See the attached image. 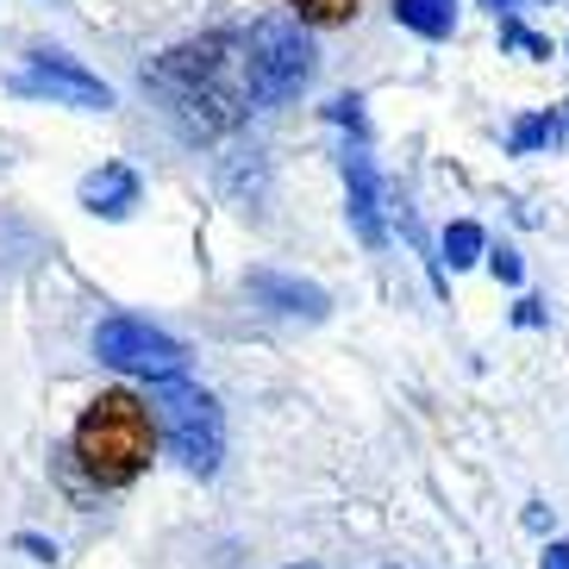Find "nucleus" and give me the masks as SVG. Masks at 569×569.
I'll return each mask as SVG.
<instances>
[{
	"mask_svg": "<svg viewBox=\"0 0 569 569\" xmlns=\"http://www.w3.org/2000/svg\"><path fill=\"white\" fill-rule=\"evenodd\" d=\"M157 451V413L126 388H107L101 401H88V413L76 419V463L88 469V482L126 488L151 469Z\"/></svg>",
	"mask_w": 569,
	"mask_h": 569,
	"instance_id": "f257e3e1",
	"label": "nucleus"
},
{
	"mask_svg": "<svg viewBox=\"0 0 569 569\" xmlns=\"http://www.w3.org/2000/svg\"><path fill=\"white\" fill-rule=\"evenodd\" d=\"M226 51H238V38H207V44H182V51L157 57L144 69V82L163 88V101L194 126V132H219V126H232L244 107L238 94L226 88Z\"/></svg>",
	"mask_w": 569,
	"mask_h": 569,
	"instance_id": "f03ea898",
	"label": "nucleus"
},
{
	"mask_svg": "<svg viewBox=\"0 0 569 569\" xmlns=\"http://www.w3.org/2000/svg\"><path fill=\"white\" fill-rule=\"evenodd\" d=\"M319 69L313 38L301 32V19H257L238 38V94L244 107H282L295 101Z\"/></svg>",
	"mask_w": 569,
	"mask_h": 569,
	"instance_id": "7ed1b4c3",
	"label": "nucleus"
},
{
	"mask_svg": "<svg viewBox=\"0 0 569 569\" xmlns=\"http://www.w3.org/2000/svg\"><path fill=\"white\" fill-rule=\"evenodd\" d=\"M151 407H157V432L169 438V451L182 457L194 476H213L219 457H226V419L219 401L194 382H151Z\"/></svg>",
	"mask_w": 569,
	"mask_h": 569,
	"instance_id": "20e7f679",
	"label": "nucleus"
},
{
	"mask_svg": "<svg viewBox=\"0 0 569 569\" xmlns=\"http://www.w3.org/2000/svg\"><path fill=\"white\" fill-rule=\"evenodd\" d=\"M94 357L119 376H144V382H176L188 363V351L169 332H157L151 319L138 313H113L94 326Z\"/></svg>",
	"mask_w": 569,
	"mask_h": 569,
	"instance_id": "39448f33",
	"label": "nucleus"
},
{
	"mask_svg": "<svg viewBox=\"0 0 569 569\" xmlns=\"http://www.w3.org/2000/svg\"><path fill=\"white\" fill-rule=\"evenodd\" d=\"M13 94H32V101H51V107H82V113H107L113 107V88L63 51L26 57V69L13 76Z\"/></svg>",
	"mask_w": 569,
	"mask_h": 569,
	"instance_id": "423d86ee",
	"label": "nucleus"
},
{
	"mask_svg": "<svg viewBox=\"0 0 569 569\" xmlns=\"http://www.w3.org/2000/svg\"><path fill=\"white\" fill-rule=\"evenodd\" d=\"M345 213H351V232L363 238L369 251L388 244V219H382V176L369 163V151H345Z\"/></svg>",
	"mask_w": 569,
	"mask_h": 569,
	"instance_id": "0eeeda50",
	"label": "nucleus"
},
{
	"mask_svg": "<svg viewBox=\"0 0 569 569\" xmlns=\"http://www.w3.org/2000/svg\"><path fill=\"white\" fill-rule=\"evenodd\" d=\"M244 288H251L263 307L288 313V319H326V313H332L326 288L301 282V276H282V269H251V276H244Z\"/></svg>",
	"mask_w": 569,
	"mask_h": 569,
	"instance_id": "6e6552de",
	"label": "nucleus"
},
{
	"mask_svg": "<svg viewBox=\"0 0 569 569\" xmlns=\"http://www.w3.org/2000/svg\"><path fill=\"white\" fill-rule=\"evenodd\" d=\"M82 207L101 219H126L138 207V169L132 163H101L82 182Z\"/></svg>",
	"mask_w": 569,
	"mask_h": 569,
	"instance_id": "1a4fd4ad",
	"label": "nucleus"
},
{
	"mask_svg": "<svg viewBox=\"0 0 569 569\" xmlns=\"http://www.w3.org/2000/svg\"><path fill=\"white\" fill-rule=\"evenodd\" d=\"M395 19L419 38H451L457 26V0H395Z\"/></svg>",
	"mask_w": 569,
	"mask_h": 569,
	"instance_id": "9d476101",
	"label": "nucleus"
},
{
	"mask_svg": "<svg viewBox=\"0 0 569 569\" xmlns=\"http://www.w3.org/2000/svg\"><path fill=\"white\" fill-rule=\"evenodd\" d=\"M557 138H563V113H526V119H513L507 144L526 157V151H545V144H557Z\"/></svg>",
	"mask_w": 569,
	"mask_h": 569,
	"instance_id": "9b49d317",
	"label": "nucleus"
},
{
	"mask_svg": "<svg viewBox=\"0 0 569 569\" xmlns=\"http://www.w3.org/2000/svg\"><path fill=\"white\" fill-rule=\"evenodd\" d=\"M482 251H488V238H482L476 219H451V226H445V263H451V269L482 263Z\"/></svg>",
	"mask_w": 569,
	"mask_h": 569,
	"instance_id": "f8f14e48",
	"label": "nucleus"
},
{
	"mask_svg": "<svg viewBox=\"0 0 569 569\" xmlns=\"http://www.w3.org/2000/svg\"><path fill=\"white\" fill-rule=\"evenodd\" d=\"M501 44L519 51V57H551V38H538L532 26H519L513 13H501Z\"/></svg>",
	"mask_w": 569,
	"mask_h": 569,
	"instance_id": "ddd939ff",
	"label": "nucleus"
},
{
	"mask_svg": "<svg viewBox=\"0 0 569 569\" xmlns=\"http://www.w3.org/2000/svg\"><path fill=\"white\" fill-rule=\"evenodd\" d=\"M288 7H295L307 26H345V19L357 13V0H288Z\"/></svg>",
	"mask_w": 569,
	"mask_h": 569,
	"instance_id": "4468645a",
	"label": "nucleus"
},
{
	"mask_svg": "<svg viewBox=\"0 0 569 569\" xmlns=\"http://www.w3.org/2000/svg\"><path fill=\"white\" fill-rule=\"evenodd\" d=\"M326 119H338V126H351L357 138L369 132V126H363V101H357V94H338V101L326 107Z\"/></svg>",
	"mask_w": 569,
	"mask_h": 569,
	"instance_id": "2eb2a0df",
	"label": "nucleus"
},
{
	"mask_svg": "<svg viewBox=\"0 0 569 569\" xmlns=\"http://www.w3.org/2000/svg\"><path fill=\"white\" fill-rule=\"evenodd\" d=\"M488 269H495V282L519 288V276H526V263H519L513 251H488Z\"/></svg>",
	"mask_w": 569,
	"mask_h": 569,
	"instance_id": "dca6fc26",
	"label": "nucleus"
},
{
	"mask_svg": "<svg viewBox=\"0 0 569 569\" xmlns=\"http://www.w3.org/2000/svg\"><path fill=\"white\" fill-rule=\"evenodd\" d=\"M13 545H19L26 557H38V563H57V545H51V538H32V532H19Z\"/></svg>",
	"mask_w": 569,
	"mask_h": 569,
	"instance_id": "f3484780",
	"label": "nucleus"
},
{
	"mask_svg": "<svg viewBox=\"0 0 569 569\" xmlns=\"http://www.w3.org/2000/svg\"><path fill=\"white\" fill-rule=\"evenodd\" d=\"M538 569H569V545H563V538H551V545H545V557H538Z\"/></svg>",
	"mask_w": 569,
	"mask_h": 569,
	"instance_id": "a211bd4d",
	"label": "nucleus"
},
{
	"mask_svg": "<svg viewBox=\"0 0 569 569\" xmlns=\"http://www.w3.org/2000/svg\"><path fill=\"white\" fill-rule=\"evenodd\" d=\"M513 319H519V326H545V307H538V301H519Z\"/></svg>",
	"mask_w": 569,
	"mask_h": 569,
	"instance_id": "6ab92c4d",
	"label": "nucleus"
},
{
	"mask_svg": "<svg viewBox=\"0 0 569 569\" xmlns=\"http://www.w3.org/2000/svg\"><path fill=\"white\" fill-rule=\"evenodd\" d=\"M526 526H532V532H551V507H526Z\"/></svg>",
	"mask_w": 569,
	"mask_h": 569,
	"instance_id": "aec40b11",
	"label": "nucleus"
},
{
	"mask_svg": "<svg viewBox=\"0 0 569 569\" xmlns=\"http://www.w3.org/2000/svg\"><path fill=\"white\" fill-rule=\"evenodd\" d=\"M488 7H495V13H501V7H513V0H488Z\"/></svg>",
	"mask_w": 569,
	"mask_h": 569,
	"instance_id": "412c9836",
	"label": "nucleus"
},
{
	"mask_svg": "<svg viewBox=\"0 0 569 569\" xmlns=\"http://www.w3.org/2000/svg\"><path fill=\"white\" fill-rule=\"evenodd\" d=\"M295 569H319V563H295Z\"/></svg>",
	"mask_w": 569,
	"mask_h": 569,
	"instance_id": "4be33fe9",
	"label": "nucleus"
},
{
	"mask_svg": "<svg viewBox=\"0 0 569 569\" xmlns=\"http://www.w3.org/2000/svg\"><path fill=\"white\" fill-rule=\"evenodd\" d=\"M563 126H569V107H563Z\"/></svg>",
	"mask_w": 569,
	"mask_h": 569,
	"instance_id": "5701e85b",
	"label": "nucleus"
}]
</instances>
